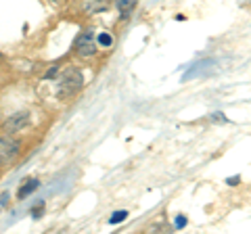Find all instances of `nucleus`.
Instances as JSON below:
<instances>
[{
  "instance_id": "nucleus-8",
  "label": "nucleus",
  "mask_w": 251,
  "mask_h": 234,
  "mask_svg": "<svg viewBox=\"0 0 251 234\" xmlns=\"http://www.w3.org/2000/svg\"><path fill=\"white\" fill-rule=\"evenodd\" d=\"M126 217H128V211H115V213H113V217H111L109 222H111V224H120V222H124V220H126Z\"/></svg>"
},
{
  "instance_id": "nucleus-10",
  "label": "nucleus",
  "mask_w": 251,
  "mask_h": 234,
  "mask_svg": "<svg viewBox=\"0 0 251 234\" xmlns=\"http://www.w3.org/2000/svg\"><path fill=\"white\" fill-rule=\"evenodd\" d=\"M42 209H44V203H38V205L34 207V211H31V213H34V217H40L38 213H42Z\"/></svg>"
},
{
  "instance_id": "nucleus-9",
  "label": "nucleus",
  "mask_w": 251,
  "mask_h": 234,
  "mask_svg": "<svg viewBox=\"0 0 251 234\" xmlns=\"http://www.w3.org/2000/svg\"><path fill=\"white\" fill-rule=\"evenodd\" d=\"M99 42L103 44V46H111V36H107V34H103V36H99Z\"/></svg>"
},
{
  "instance_id": "nucleus-6",
  "label": "nucleus",
  "mask_w": 251,
  "mask_h": 234,
  "mask_svg": "<svg viewBox=\"0 0 251 234\" xmlns=\"http://www.w3.org/2000/svg\"><path fill=\"white\" fill-rule=\"evenodd\" d=\"M138 0H117V9L122 11V17H128V15L132 13V9L136 6Z\"/></svg>"
},
{
  "instance_id": "nucleus-11",
  "label": "nucleus",
  "mask_w": 251,
  "mask_h": 234,
  "mask_svg": "<svg viewBox=\"0 0 251 234\" xmlns=\"http://www.w3.org/2000/svg\"><path fill=\"white\" fill-rule=\"evenodd\" d=\"M176 226H178V228H184V226H186V220H184V217H178Z\"/></svg>"
},
{
  "instance_id": "nucleus-7",
  "label": "nucleus",
  "mask_w": 251,
  "mask_h": 234,
  "mask_svg": "<svg viewBox=\"0 0 251 234\" xmlns=\"http://www.w3.org/2000/svg\"><path fill=\"white\" fill-rule=\"evenodd\" d=\"M38 188V180H29L27 184H23L21 188H19V199H23V197H27L29 192H34Z\"/></svg>"
},
{
  "instance_id": "nucleus-12",
  "label": "nucleus",
  "mask_w": 251,
  "mask_h": 234,
  "mask_svg": "<svg viewBox=\"0 0 251 234\" xmlns=\"http://www.w3.org/2000/svg\"><path fill=\"white\" fill-rule=\"evenodd\" d=\"M6 201H9V192H4L2 197H0V203H2V205H6Z\"/></svg>"
},
{
  "instance_id": "nucleus-1",
  "label": "nucleus",
  "mask_w": 251,
  "mask_h": 234,
  "mask_svg": "<svg viewBox=\"0 0 251 234\" xmlns=\"http://www.w3.org/2000/svg\"><path fill=\"white\" fill-rule=\"evenodd\" d=\"M82 86H84L82 73L77 71L75 67H69V69H65V71L61 73V77H59L57 94H59L61 98H72V96H75L77 92L82 90Z\"/></svg>"
},
{
  "instance_id": "nucleus-2",
  "label": "nucleus",
  "mask_w": 251,
  "mask_h": 234,
  "mask_svg": "<svg viewBox=\"0 0 251 234\" xmlns=\"http://www.w3.org/2000/svg\"><path fill=\"white\" fill-rule=\"evenodd\" d=\"M21 151V142L13 136H2L0 138V167L9 165V163L15 161V157Z\"/></svg>"
},
{
  "instance_id": "nucleus-4",
  "label": "nucleus",
  "mask_w": 251,
  "mask_h": 234,
  "mask_svg": "<svg viewBox=\"0 0 251 234\" xmlns=\"http://www.w3.org/2000/svg\"><path fill=\"white\" fill-rule=\"evenodd\" d=\"M27 123H29V113L27 111H19V113L11 115L9 119L2 123V132H6V134H15V132H21Z\"/></svg>"
},
{
  "instance_id": "nucleus-3",
  "label": "nucleus",
  "mask_w": 251,
  "mask_h": 234,
  "mask_svg": "<svg viewBox=\"0 0 251 234\" xmlns=\"http://www.w3.org/2000/svg\"><path fill=\"white\" fill-rule=\"evenodd\" d=\"M97 40H94L92 32H84L80 38L75 40V52L80 54V57H92L94 52H97Z\"/></svg>"
},
{
  "instance_id": "nucleus-5",
  "label": "nucleus",
  "mask_w": 251,
  "mask_h": 234,
  "mask_svg": "<svg viewBox=\"0 0 251 234\" xmlns=\"http://www.w3.org/2000/svg\"><path fill=\"white\" fill-rule=\"evenodd\" d=\"M82 9L88 15H97L109 9V0H82Z\"/></svg>"
}]
</instances>
